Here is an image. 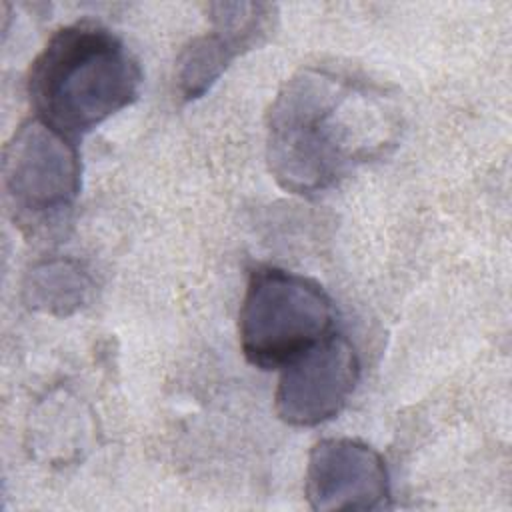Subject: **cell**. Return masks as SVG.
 I'll return each mask as SVG.
<instances>
[{"mask_svg": "<svg viewBox=\"0 0 512 512\" xmlns=\"http://www.w3.org/2000/svg\"><path fill=\"white\" fill-rule=\"evenodd\" d=\"M402 132L396 92L340 64H310L278 90L266 114V160L292 194H322L386 156Z\"/></svg>", "mask_w": 512, "mask_h": 512, "instance_id": "obj_1", "label": "cell"}, {"mask_svg": "<svg viewBox=\"0 0 512 512\" xmlns=\"http://www.w3.org/2000/svg\"><path fill=\"white\" fill-rule=\"evenodd\" d=\"M140 86L138 60L114 32L96 22L56 30L26 80L36 118L70 140L130 106Z\"/></svg>", "mask_w": 512, "mask_h": 512, "instance_id": "obj_2", "label": "cell"}, {"mask_svg": "<svg viewBox=\"0 0 512 512\" xmlns=\"http://www.w3.org/2000/svg\"><path fill=\"white\" fill-rule=\"evenodd\" d=\"M334 304L326 290L282 268L252 270L238 312L246 360L262 370L282 368L332 332Z\"/></svg>", "mask_w": 512, "mask_h": 512, "instance_id": "obj_3", "label": "cell"}, {"mask_svg": "<svg viewBox=\"0 0 512 512\" xmlns=\"http://www.w3.org/2000/svg\"><path fill=\"white\" fill-rule=\"evenodd\" d=\"M80 176L74 140L36 116L20 124L4 146V198L14 220L32 232L58 222L74 206Z\"/></svg>", "mask_w": 512, "mask_h": 512, "instance_id": "obj_4", "label": "cell"}, {"mask_svg": "<svg viewBox=\"0 0 512 512\" xmlns=\"http://www.w3.org/2000/svg\"><path fill=\"white\" fill-rule=\"evenodd\" d=\"M358 376L356 348L344 334L330 332L282 366L274 410L290 426H318L346 406Z\"/></svg>", "mask_w": 512, "mask_h": 512, "instance_id": "obj_5", "label": "cell"}, {"mask_svg": "<svg viewBox=\"0 0 512 512\" xmlns=\"http://www.w3.org/2000/svg\"><path fill=\"white\" fill-rule=\"evenodd\" d=\"M304 494L316 512L388 508L390 476L386 462L360 440H320L308 454Z\"/></svg>", "mask_w": 512, "mask_h": 512, "instance_id": "obj_6", "label": "cell"}, {"mask_svg": "<svg viewBox=\"0 0 512 512\" xmlns=\"http://www.w3.org/2000/svg\"><path fill=\"white\" fill-rule=\"evenodd\" d=\"M208 14L212 30L194 38L176 62V86L186 102L204 96L238 56L266 42L278 20L276 6L264 2H216Z\"/></svg>", "mask_w": 512, "mask_h": 512, "instance_id": "obj_7", "label": "cell"}, {"mask_svg": "<svg viewBox=\"0 0 512 512\" xmlns=\"http://www.w3.org/2000/svg\"><path fill=\"white\" fill-rule=\"evenodd\" d=\"M92 278L74 260H46L28 272L24 286L32 308L54 316H68L80 310L92 292Z\"/></svg>", "mask_w": 512, "mask_h": 512, "instance_id": "obj_8", "label": "cell"}]
</instances>
